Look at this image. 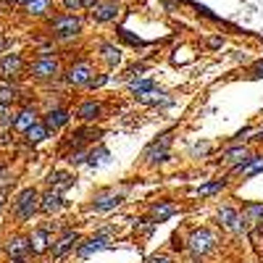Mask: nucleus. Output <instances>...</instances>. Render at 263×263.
Here are the masks:
<instances>
[{
    "mask_svg": "<svg viewBox=\"0 0 263 263\" xmlns=\"http://www.w3.org/2000/svg\"><path fill=\"white\" fill-rule=\"evenodd\" d=\"M216 248H218V237H216L213 229L200 227V229H192V232L187 234V250H190L192 258H205V255L213 253Z\"/></svg>",
    "mask_w": 263,
    "mask_h": 263,
    "instance_id": "1",
    "label": "nucleus"
},
{
    "mask_svg": "<svg viewBox=\"0 0 263 263\" xmlns=\"http://www.w3.org/2000/svg\"><path fill=\"white\" fill-rule=\"evenodd\" d=\"M37 211H40V192L34 187H24L13 200V216L18 221H32Z\"/></svg>",
    "mask_w": 263,
    "mask_h": 263,
    "instance_id": "2",
    "label": "nucleus"
},
{
    "mask_svg": "<svg viewBox=\"0 0 263 263\" xmlns=\"http://www.w3.org/2000/svg\"><path fill=\"white\" fill-rule=\"evenodd\" d=\"M108 248H114V227H105V229H98L90 239H84V242H79L77 248V258H90L100 250H108Z\"/></svg>",
    "mask_w": 263,
    "mask_h": 263,
    "instance_id": "3",
    "label": "nucleus"
},
{
    "mask_svg": "<svg viewBox=\"0 0 263 263\" xmlns=\"http://www.w3.org/2000/svg\"><path fill=\"white\" fill-rule=\"evenodd\" d=\"M171 142H174V137L168 135H161L158 140H153L147 147H145V163L147 166H161V163H166L168 158H171Z\"/></svg>",
    "mask_w": 263,
    "mask_h": 263,
    "instance_id": "4",
    "label": "nucleus"
},
{
    "mask_svg": "<svg viewBox=\"0 0 263 263\" xmlns=\"http://www.w3.org/2000/svg\"><path fill=\"white\" fill-rule=\"evenodd\" d=\"M79 242H82V237H79V232H77V229H63V232H61V237H58V239H53V245H50L53 263H58V260H63L69 253H74V250L79 248Z\"/></svg>",
    "mask_w": 263,
    "mask_h": 263,
    "instance_id": "5",
    "label": "nucleus"
},
{
    "mask_svg": "<svg viewBox=\"0 0 263 263\" xmlns=\"http://www.w3.org/2000/svg\"><path fill=\"white\" fill-rule=\"evenodd\" d=\"M50 32L58 40H71V37H77L82 32V18L74 16V13L55 16V18H50Z\"/></svg>",
    "mask_w": 263,
    "mask_h": 263,
    "instance_id": "6",
    "label": "nucleus"
},
{
    "mask_svg": "<svg viewBox=\"0 0 263 263\" xmlns=\"http://www.w3.org/2000/svg\"><path fill=\"white\" fill-rule=\"evenodd\" d=\"M216 218H218V227L232 232V234H245L250 229L245 224L242 213H239L237 208H232V205H221V208H218V213H216Z\"/></svg>",
    "mask_w": 263,
    "mask_h": 263,
    "instance_id": "7",
    "label": "nucleus"
},
{
    "mask_svg": "<svg viewBox=\"0 0 263 263\" xmlns=\"http://www.w3.org/2000/svg\"><path fill=\"white\" fill-rule=\"evenodd\" d=\"M92 77H95V69H92L90 61H77L63 74V79H66V84H69V87H87V84L92 82Z\"/></svg>",
    "mask_w": 263,
    "mask_h": 263,
    "instance_id": "8",
    "label": "nucleus"
},
{
    "mask_svg": "<svg viewBox=\"0 0 263 263\" xmlns=\"http://www.w3.org/2000/svg\"><path fill=\"white\" fill-rule=\"evenodd\" d=\"M124 203V192H116V190H103L92 197L90 203V211L95 213H108V211H116L119 205Z\"/></svg>",
    "mask_w": 263,
    "mask_h": 263,
    "instance_id": "9",
    "label": "nucleus"
},
{
    "mask_svg": "<svg viewBox=\"0 0 263 263\" xmlns=\"http://www.w3.org/2000/svg\"><path fill=\"white\" fill-rule=\"evenodd\" d=\"M29 74H32L34 79L48 82V79H55V77L61 74V66H58V61L50 58V55H40V58L29 66Z\"/></svg>",
    "mask_w": 263,
    "mask_h": 263,
    "instance_id": "10",
    "label": "nucleus"
},
{
    "mask_svg": "<svg viewBox=\"0 0 263 263\" xmlns=\"http://www.w3.org/2000/svg\"><path fill=\"white\" fill-rule=\"evenodd\" d=\"M69 119H71V114H69V108H63V105H55V108H50V111L42 116V124L48 126V132L50 135H55L58 129H63L66 124H69Z\"/></svg>",
    "mask_w": 263,
    "mask_h": 263,
    "instance_id": "11",
    "label": "nucleus"
},
{
    "mask_svg": "<svg viewBox=\"0 0 263 263\" xmlns=\"http://www.w3.org/2000/svg\"><path fill=\"white\" fill-rule=\"evenodd\" d=\"M53 245V237H50V227H40L29 234V248H32V255H42L48 253Z\"/></svg>",
    "mask_w": 263,
    "mask_h": 263,
    "instance_id": "12",
    "label": "nucleus"
},
{
    "mask_svg": "<svg viewBox=\"0 0 263 263\" xmlns=\"http://www.w3.org/2000/svg\"><path fill=\"white\" fill-rule=\"evenodd\" d=\"M6 253L11 260H29L32 255V248H29V237H11L8 245H6Z\"/></svg>",
    "mask_w": 263,
    "mask_h": 263,
    "instance_id": "13",
    "label": "nucleus"
},
{
    "mask_svg": "<svg viewBox=\"0 0 263 263\" xmlns=\"http://www.w3.org/2000/svg\"><path fill=\"white\" fill-rule=\"evenodd\" d=\"M40 121V114L34 111V108H21V111L13 116V132H18V135H27V132Z\"/></svg>",
    "mask_w": 263,
    "mask_h": 263,
    "instance_id": "14",
    "label": "nucleus"
},
{
    "mask_svg": "<svg viewBox=\"0 0 263 263\" xmlns=\"http://www.w3.org/2000/svg\"><path fill=\"white\" fill-rule=\"evenodd\" d=\"M21 71H24V61L18 53H8L6 58H0V77L3 79H16Z\"/></svg>",
    "mask_w": 263,
    "mask_h": 263,
    "instance_id": "15",
    "label": "nucleus"
},
{
    "mask_svg": "<svg viewBox=\"0 0 263 263\" xmlns=\"http://www.w3.org/2000/svg\"><path fill=\"white\" fill-rule=\"evenodd\" d=\"M242 218L250 229L263 232V203H245L242 205Z\"/></svg>",
    "mask_w": 263,
    "mask_h": 263,
    "instance_id": "16",
    "label": "nucleus"
},
{
    "mask_svg": "<svg viewBox=\"0 0 263 263\" xmlns=\"http://www.w3.org/2000/svg\"><path fill=\"white\" fill-rule=\"evenodd\" d=\"M92 16H95V21H100V24H105V21H116L119 6L114 3V0H98V3L92 6Z\"/></svg>",
    "mask_w": 263,
    "mask_h": 263,
    "instance_id": "17",
    "label": "nucleus"
},
{
    "mask_svg": "<svg viewBox=\"0 0 263 263\" xmlns=\"http://www.w3.org/2000/svg\"><path fill=\"white\" fill-rule=\"evenodd\" d=\"M63 205H66V200H63V195H61V192L48 190L45 195H40V213L53 216V213H58Z\"/></svg>",
    "mask_w": 263,
    "mask_h": 263,
    "instance_id": "18",
    "label": "nucleus"
},
{
    "mask_svg": "<svg viewBox=\"0 0 263 263\" xmlns=\"http://www.w3.org/2000/svg\"><path fill=\"white\" fill-rule=\"evenodd\" d=\"M100 116H103V103H98V100H84V103H79V108H77V119L84 121V124L98 121Z\"/></svg>",
    "mask_w": 263,
    "mask_h": 263,
    "instance_id": "19",
    "label": "nucleus"
},
{
    "mask_svg": "<svg viewBox=\"0 0 263 263\" xmlns=\"http://www.w3.org/2000/svg\"><path fill=\"white\" fill-rule=\"evenodd\" d=\"M74 174H69V171H53L50 177H48V187L53 190V192H66L69 187H74Z\"/></svg>",
    "mask_w": 263,
    "mask_h": 263,
    "instance_id": "20",
    "label": "nucleus"
},
{
    "mask_svg": "<svg viewBox=\"0 0 263 263\" xmlns=\"http://www.w3.org/2000/svg\"><path fill=\"white\" fill-rule=\"evenodd\" d=\"M177 211H179V205H177V203H171V200H161V203H156V205L150 208V218H153L156 224H161V221H168V218H171L174 213H177Z\"/></svg>",
    "mask_w": 263,
    "mask_h": 263,
    "instance_id": "21",
    "label": "nucleus"
},
{
    "mask_svg": "<svg viewBox=\"0 0 263 263\" xmlns=\"http://www.w3.org/2000/svg\"><path fill=\"white\" fill-rule=\"evenodd\" d=\"M50 137V132H48V126L45 124H42V119L27 132V135H24V140H27V145H40V142H45Z\"/></svg>",
    "mask_w": 263,
    "mask_h": 263,
    "instance_id": "22",
    "label": "nucleus"
},
{
    "mask_svg": "<svg viewBox=\"0 0 263 263\" xmlns=\"http://www.w3.org/2000/svg\"><path fill=\"white\" fill-rule=\"evenodd\" d=\"M248 156H253V153L245 147V145H232V147H227L224 153H221V161H227V163H239L242 158H248Z\"/></svg>",
    "mask_w": 263,
    "mask_h": 263,
    "instance_id": "23",
    "label": "nucleus"
},
{
    "mask_svg": "<svg viewBox=\"0 0 263 263\" xmlns=\"http://www.w3.org/2000/svg\"><path fill=\"white\" fill-rule=\"evenodd\" d=\"M108 161H111V153H108L103 145L90 147V153H87V166H90V168H98V166H103Z\"/></svg>",
    "mask_w": 263,
    "mask_h": 263,
    "instance_id": "24",
    "label": "nucleus"
},
{
    "mask_svg": "<svg viewBox=\"0 0 263 263\" xmlns=\"http://www.w3.org/2000/svg\"><path fill=\"white\" fill-rule=\"evenodd\" d=\"M18 6L32 16H45L50 11V0H21Z\"/></svg>",
    "mask_w": 263,
    "mask_h": 263,
    "instance_id": "25",
    "label": "nucleus"
},
{
    "mask_svg": "<svg viewBox=\"0 0 263 263\" xmlns=\"http://www.w3.org/2000/svg\"><path fill=\"white\" fill-rule=\"evenodd\" d=\"M224 187H227V179H213V182H205V184H200L197 190H192V195L195 197H208V195L221 192Z\"/></svg>",
    "mask_w": 263,
    "mask_h": 263,
    "instance_id": "26",
    "label": "nucleus"
},
{
    "mask_svg": "<svg viewBox=\"0 0 263 263\" xmlns=\"http://www.w3.org/2000/svg\"><path fill=\"white\" fill-rule=\"evenodd\" d=\"M100 53H103V61H105L108 66H119V63H121V48L111 45V42H103Z\"/></svg>",
    "mask_w": 263,
    "mask_h": 263,
    "instance_id": "27",
    "label": "nucleus"
},
{
    "mask_svg": "<svg viewBox=\"0 0 263 263\" xmlns=\"http://www.w3.org/2000/svg\"><path fill=\"white\" fill-rule=\"evenodd\" d=\"M153 90H156V82L153 79H132V92H135L137 98H142V95H147Z\"/></svg>",
    "mask_w": 263,
    "mask_h": 263,
    "instance_id": "28",
    "label": "nucleus"
},
{
    "mask_svg": "<svg viewBox=\"0 0 263 263\" xmlns=\"http://www.w3.org/2000/svg\"><path fill=\"white\" fill-rule=\"evenodd\" d=\"M258 174H263V156H253L250 166L242 171V179H250V177H258Z\"/></svg>",
    "mask_w": 263,
    "mask_h": 263,
    "instance_id": "29",
    "label": "nucleus"
},
{
    "mask_svg": "<svg viewBox=\"0 0 263 263\" xmlns=\"http://www.w3.org/2000/svg\"><path fill=\"white\" fill-rule=\"evenodd\" d=\"M16 98H18V90L13 84H3V87H0V103H3V105H11Z\"/></svg>",
    "mask_w": 263,
    "mask_h": 263,
    "instance_id": "30",
    "label": "nucleus"
},
{
    "mask_svg": "<svg viewBox=\"0 0 263 263\" xmlns=\"http://www.w3.org/2000/svg\"><path fill=\"white\" fill-rule=\"evenodd\" d=\"M0 124L3 126H13V116H11V108L0 103Z\"/></svg>",
    "mask_w": 263,
    "mask_h": 263,
    "instance_id": "31",
    "label": "nucleus"
},
{
    "mask_svg": "<svg viewBox=\"0 0 263 263\" xmlns=\"http://www.w3.org/2000/svg\"><path fill=\"white\" fill-rule=\"evenodd\" d=\"M119 37H121V40H126L129 45H135V48H140V45H142V40H140V37H135L129 29H119Z\"/></svg>",
    "mask_w": 263,
    "mask_h": 263,
    "instance_id": "32",
    "label": "nucleus"
},
{
    "mask_svg": "<svg viewBox=\"0 0 263 263\" xmlns=\"http://www.w3.org/2000/svg\"><path fill=\"white\" fill-rule=\"evenodd\" d=\"M63 8L66 11H82L84 8V0H63Z\"/></svg>",
    "mask_w": 263,
    "mask_h": 263,
    "instance_id": "33",
    "label": "nucleus"
},
{
    "mask_svg": "<svg viewBox=\"0 0 263 263\" xmlns=\"http://www.w3.org/2000/svg\"><path fill=\"white\" fill-rule=\"evenodd\" d=\"M108 82V74H100V77H92V82L87 84V87H92V90H98V87H103Z\"/></svg>",
    "mask_w": 263,
    "mask_h": 263,
    "instance_id": "34",
    "label": "nucleus"
},
{
    "mask_svg": "<svg viewBox=\"0 0 263 263\" xmlns=\"http://www.w3.org/2000/svg\"><path fill=\"white\" fill-rule=\"evenodd\" d=\"M147 263H174L168 255H163V253H158V255H150L147 258Z\"/></svg>",
    "mask_w": 263,
    "mask_h": 263,
    "instance_id": "35",
    "label": "nucleus"
},
{
    "mask_svg": "<svg viewBox=\"0 0 263 263\" xmlns=\"http://www.w3.org/2000/svg\"><path fill=\"white\" fill-rule=\"evenodd\" d=\"M253 142H263V126H258V129H253V137H250Z\"/></svg>",
    "mask_w": 263,
    "mask_h": 263,
    "instance_id": "36",
    "label": "nucleus"
},
{
    "mask_svg": "<svg viewBox=\"0 0 263 263\" xmlns=\"http://www.w3.org/2000/svg\"><path fill=\"white\" fill-rule=\"evenodd\" d=\"M224 45V40L221 37H213V40H208V48H221Z\"/></svg>",
    "mask_w": 263,
    "mask_h": 263,
    "instance_id": "37",
    "label": "nucleus"
},
{
    "mask_svg": "<svg viewBox=\"0 0 263 263\" xmlns=\"http://www.w3.org/2000/svg\"><path fill=\"white\" fill-rule=\"evenodd\" d=\"M6 195H8V192H0V208L6 205Z\"/></svg>",
    "mask_w": 263,
    "mask_h": 263,
    "instance_id": "38",
    "label": "nucleus"
},
{
    "mask_svg": "<svg viewBox=\"0 0 263 263\" xmlns=\"http://www.w3.org/2000/svg\"><path fill=\"white\" fill-rule=\"evenodd\" d=\"M6 45H8V42H6V40H0V53H3V50H6Z\"/></svg>",
    "mask_w": 263,
    "mask_h": 263,
    "instance_id": "39",
    "label": "nucleus"
},
{
    "mask_svg": "<svg viewBox=\"0 0 263 263\" xmlns=\"http://www.w3.org/2000/svg\"><path fill=\"white\" fill-rule=\"evenodd\" d=\"M6 3H11V6H18V3H21V0H6Z\"/></svg>",
    "mask_w": 263,
    "mask_h": 263,
    "instance_id": "40",
    "label": "nucleus"
},
{
    "mask_svg": "<svg viewBox=\"0 0 263 263\" xmlns=\"http://www.w3.org/2000/svg\"><path fill=\"white\" fill-rule=\"evenodd\" d=\"M190 263H200V258H192V260H190Z\"/></svg>",
    "mask_w": 263,
    "mask_h": 263,
    "instance_id": "41",
    "label": "nucleus"
},
{
    "mask_svg": "<svg viewBox=\"0 0 263 263\" xmlns=\"http://www.w3.org/2000/svg\"><path fill=\"white\" fill-rule=\"evenodd\" d=\"M11 263H27V260H11Z\"/></svg>",
    "mask_w": 263,
    "mask_h": 263,
    "instance_id": "42",
    "label": "nucleus"
},
{
    "mask_svg": "<svg viewBox=\"0 0 263 263\" xmlns=\"http://www.w3.org/2000/svg\"><path fill=\"white\" fill-rule=\"evenodd\" d=\"M3 168H6V166H3V163H0V171H3Z\"/></svg>",
    "mask_w": 263,
    "mask_h": 263,
    "instance_id": "43",
    "label": "nucleus"
}]
</instances>
